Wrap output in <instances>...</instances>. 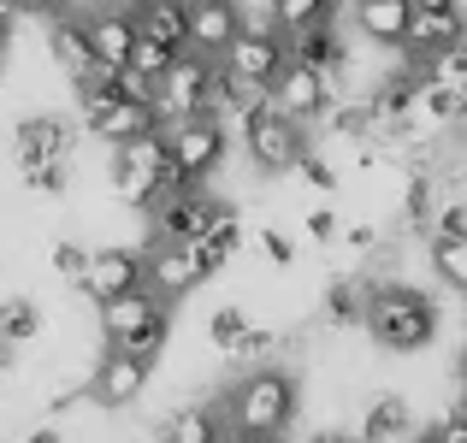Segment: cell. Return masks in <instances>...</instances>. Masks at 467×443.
Masks as SVG:
<instances>
[{"instance_id": "6da1fadb", "label": "cell", "mask_w": 467, "mask_h": 443, "mask_svg": "<svg viewBox=\"0 0 467 443\" xmlns=\"http://www.w3.org/2000/svg\"><path fill=\"white\" fill-rule=\"evenodd\" d=\"M296 420V378L285 366H254L225 390V432L231 438H278Z\"/></svg>"}, {"instance_id": "7a4b0ae2", "label": "cell", "mask_w": 467, "mask_h": 443, "mask_svg": "<svg viewBox=\"0 0 467 443\" xmlns=\"http://www.w3.org/2000/svg\"><path fill=\"white\" fill-rule=\"evenodd\" d=\"M367 331H373L379 349H397V355L426 349L438 337V307H432V295H420L409 284H379V290H367Z\"/></svg>"}, {"instance_id": "3957f363", "label": "cell", "mask_w": 467, "mask_h": 443, "mask_svg": "<svg viewBox=\"0 0 467 443\" xmlns=\"http://www.w3.org/2000/svg\"><path fill=\"white\" fill-rule=\"evenodd\" d=\"M101 331H107V349H125V355L154 366V355L166 349L171 319H166V302L154 290H130L119 302H101Z\"/></svg>"}, {"instance_id": "277c9868", "label": "cell", "mask_w": 467, "mask_h": 443, "mask_svg": "<svg viewBox=\"0 0 467 443\" xmlns=\"http://www.w3.org/2000/svg\"><path fill=\"white\" fill-rule=\"evenodd\" d=\"M166 154H171V178H166V195L171 190H202V178L225 160V125L213 113L202 118H178L166 125Z\"/></svg>"}, {"instance_id": "5b68a950", "label": "cell", "mask_w": 467, "mask_h": 443, "mask_svg": "<svg viewBox=\"0 0 467 443\" xmlns=\"http://www.w3.org/2000/svg\"><path fill=\"white\" fill-rule=\"evenodd\" d=\"M219 89H225L219 59L178 54V66L166 71V83H160V118H166V125H178V118H202V113L219 118Z\"/></svg>"}, {"instance_id": "8992f818", "label": "cell", "mask_w": 467, "mask_h": 443, "mask_svg": "<svg viewBox=\"0 0 467 443\" xmlns=\"http://www.w3.org/2000/svg\"><path fill=\"white\" fill-rule=\"evenodd\" d=\"M285 66H290V42H285L278 24H249V30L231 42V54L219 59V71H225L231 83L261 89V95H273V83L285 77Z\"/></svg>"}, {"instance_id": "52a82bcc", "label": "cell", "mask_w": 467, "mask_h": 443, "mask_svg": "<svg viewBox=\"0 0 467 443\" xmlns=\"http://www.w3.org/2000/svg\"><path fill=\"white\" fill-rule=\"evenodd\" d=\"M166 178H171L166 130H154V137H142V142L113 148V190H119V201H130V207H154L160 195H166Z\"/></svg>"}, {"instance_id": "ba28073f", "label": "cell", "mask_w": 467, "mask_h": 443, "mask_svg": "<svg viewBox=\"0 0 467 443\" xmlns=\"http://www.w3.org/2000/svg\"><path fill=\"white\" fill-rule=\"evenodd\" d=\"M456 42H467V18H462V0H414V18H409V54L414 71H426V59L450 54Z\"/></svg>"}, {"instance_id": "9c48e42d", "label": "cell", "mask_w": 467, "mask_h": 443, "mask_svg": "<svg viewBox=\"0 0 467 443\" xmlns=\"http://www.w3.org/2000/svg\"><path fill=\"white\" fill-rule=\"evenodd\" d=\"M149 213H154V237L160 242H202L225 207H219L207 190H171V195H160Z\"/></svg>"}, {"instance_id": "30bf717a", "label": "cell", "mask_w": 467, "mask_h": 443, "mask_svg": "<svg viewBox=\"0 0 467 443\" xmlns=\"http://www.w3.org/2000/svg\"><path fill=\"white\" fill-rule=\"evenodd\" d=\"M243 142H249V160L261 171H296L302 166V125H290L285 113H273V107H261V113L249 118V130H243Z\"/></svg>"}, {"instance_id": "8fae6325", "label": "cell", "mask_w": 467, "mask_h": 443, "mask_svg": "<svg viewBox=\"0 0 467 443\" xmlns=\"http://www.w3.org/2000/svg\"><path fill=\"white\" fill-rule=\"evenodd\" d=\"M331 95H337V77H326V71L290 59L285 77L273 83V113H285L290 125H308V118H319L331 107Z\"/></svg>"}, {"instance_id": "7c38bea8", "label": "cell", "mask_w": 467, "mask_h": 443, "mask_svg": "<svg viewBox=\"0 0 467 443\" xmlns=\"http://www.w3.org/2000/svg\"><path fill=\"white\" fill-rule=\"evenodd\" d=\"M78 290L89 295V302H119V295H130V290H149V254L95 249V261H89V273H83Z\"/></svg>"}, {"instance_id": "4fadbf2b", "label": "cell", "mask_w": 467, "mask_h": 443, "mask_svg": "<svg viewBox=\"0 0 467 443\" xmlns=\"http://www.w3.org/2000/svg\"><path fill=\"white\" fill-rule=\"evenodd\" d=\"M202 278H207V261H202L195 242H154V249H149V290L160 295V302L190 295Z\"/></svg>"}, {"instance_id": "5bb4252c", "label": "cell", "mask_w": 467, "mask_h": 443, "mask_svg": "<svg viewBox=\"0 0 467 443\" xmlns=\"http://www.w3.org/2000/svg\"><path fill=\"white\" fill-rule=\"evenodd\" d=\"M149 373H154L149 361H137V355H125V349H107L89 373L95 402H101V408H130V402L149 390Z\"/></svg>"}, {"instance_id": "9a60e30c", "label": "cell", "mask_w": 467, "mask_h": 443, "mask_svg": "<svg viewBox=\"0 0 467 443\" xmlns=\"http://www.w3.org/2000/svg\"><path fill=\"white\" fill-rule=\"evenodd\" d=\"M89 18V42H95V59L107 71H125L130 54H137V12L130 6H101V12H83Z\"/></svg>"}, {"instance_id": "2e32d148", "label": "cell", "mask_w": 467, "mask_h": 443, "mask_svg": "<svg viewBox=\"0 0 467 443\" xmlns=\"http://www.w3.org/2000/svg\"><path fill=\"white\" fill-rule=\"evenodd\" d=\"M89 130H95L101 142L125 148V142H142V137H154V130H166V118H160V107H142V101L113 95L101 113H89Z\"/></svg>"}, {"instance_id": "e0dca14e", "label": "cell", "mask_w": 467, "mask_h": 443, "mask_svg": "<svg viewBox=\"0 0 467 443\" xmlns=\"http://www.w3.org/2000/svg\"><path fill=\"white\" fill-rule=\"evenodd\" d=\"M243 30H249V18H243L237 0H225V6H195V12H190V54L225 59L231 42H237Z\"/></svg>"}, {"instance_id": "ac0fdd59", "label": "cell", "mask_w": 467, "mask_h": 443, "mask_svg": "<svg viewBox=\"0 0 467 443\" xmlns=\"http://www.w3.org/2000/svg\"><path fill=\"white\" fill-rule=\"evenodd\" d=\"M47 54L59 59V66L71 71V83L89 77L101 59H95V42H89V18L83 12H59V18H47Z\"/></svg>"}, {"instance_id": "d6986e66", "label": "cell", "mask_w": 467, "mask_h": 443, "mask_svg": "<svg viewBox=\"0 0 467 443\" xmlns=\"http://www.w3.org/2000/svg\"><path fill=\"white\" fill-rule=\"evenodd\" d=\"M12 148H18V166H66V154H71V125H66V118H54V113L24 118L18 137H12Z\"/></svg>"}, {"instance_id": "ffe728a7", "label": "cell", "mask_w": 467, "mask_h": 443, "mask_svg": "<svg viewBox=\"0 0 467 443\" xmlns=\"http://www.w3.org/2000/svg\"><path fill=\"white\" fill-rule=\"evenodd\" d=\"M409 18H414V0H355V30L379 47L409 42Z\"/></svg>"}, {"instance_id": "44dd1931", "label": "cell", "mask_w": 467, "mask_h": 443, "mask_svg": "<svg viewBox=\"0 0 467 443\" xmlns=\"http://www.w3.org/2000/svg\"><path fill=\"white\" fill-rule=\"evenodd\" d=\"M285 42H290V59H296V66H314V71H326V77H337V71H343V36H337V24L296 30V36H285Z\"/></svg>"}, {"instance_id": "7402d4cb", "label": "cell", "mask_w": 467, "mask_h": 443, "mask_svg": "<svg viewBox=\"0 0 467 443\" xmlns=\"http://www.w3.org/2000/svg\"><path fill=\"white\" fill-rule=\"evenodd\" d=\"M137 30L166 42L171 54H190V6L183 0H160V6H142L137 12Z\"/></svg>"}, {"instance_id": "603a6c76", "label": "cell", "mask_w": 467, "mask_h": 443, "mask_svg": "<svg viewBox=\"0 0 467 443\" xmlns=\"http://www.w3.org/2000/svg\"><path fill=\"white\" fill-rule=\"evenodd\" d=\"M225 414L213 408H178L166 426H160V443H225Z\"/></svg>"}, {"instance_id": "cb8c5ba5", "label": "cell", "mask_w": 467, "mask_h": 443, "mask_svg": "<svg viewBox=\"0 0 467 443\" xmlns=\"http://www.w3.org/2000/svg\"><path fill=\"white\" fill-rule=\"evenodd\" d=\"M390 438H409V402H402V397L367 402V414H361V443H390Z\"/></svg>"}, {"instance_id": "d4e9b609", "label": "cell", "mask_w": 467, "mask_h": 443, "mask_svg": "<svg viewBox=\"0 0 467 443\" xmlns=\"http://www.w3.org/2000/svg\"><path fill=\"white\" fill-rule=\"evenodd\" d=\"M273 24L285 36L319 30V24H337V0H273Z\"/></svg>"}, {"instance_id": "484cf974", "label": "cell", "mask_w": 467, "mask_h": 443, "mask_svg": "<svg viewBox=\"0 0 467 443\" xmlns=\"http://www.w3.org/2000/svg\"><path fill=\"white\" fill-rule=\"evenodd\" d=\"M195 249H202V261H207V273H219V266H225V261H231V254H237V249H243V219H237V213H231V207H225V213H219V219H213V231H207V237H202V242H195Z\"/></svg>"}, {"instance_id": "4316f807", "label": "cell", "mask_w": 467, "mask_h": 443, "mask_svg": "<svg viewBox=\"0 0 467 443\" xmlns=\"http://www.w3.org/2000/svg\"><path fill=\"white\" fill-rule=\"evenodd\" d=\"M432 273L467 295V237H432Z\"/></svg>"}, {"instance_id": "83f0119b", "label": "cell", "mask_w": 467, "mask_h": 443, "mask_svg": "<svg viewBox=\"0 0 467 443\" xmlns=\"http://www.w3.org/2000/svg\"><path fill=\"white\" fill-rule=\"evenodd\" d=\"M326 319H331V325H355V319L367 325V290L349 284V278H343V284H331L326 290Z\"/></svg>"}, {"instance_id": "f1b7e54d", "label": "cell", "mask_w": 467, "mask_h": 443, "mask_svg": "<svg viewBox=\"0 0 467 443\" xmlns=\"http://www.w3.org/2000/svg\"><path fill=\"white\" fill-rule=\"evenodd\" d=\"M36 331H42V314H36V302H24V295L0 302V337H6V343H30Z\"/></svg>"}, {"instance_id": "f546056e", "label": "cell", "mask_w": 467, "mask_h": 443, "mask_svg": "<svg viewBox=\"0 0 467 443\" xmlns=\"http://www.w3.org/2000/svg\"><path fill=\"white\" fill-rule=\"evenodd\" d=\"M178 66V54H171L166 42H154V36H137V54H130V71H142L149 83H166V71Z\"/></svg>"}, {"instance_id": "4dcf8cb0", "label": "cell", "mask_w": 467, "mask_h": 443, "mask_svg": "<svg viewBox=\"0 0 467 443\" xmlns=\"http://www.w3.org/2000/svg\"><path fill=\"white\" fill-rule=\"evenodd\" d=\"M426 77L444 83V89H456V95H467V42H456L450 54H438V59H426Z\"/></svg>"}, {"instance_id": "1f68e13d", "label": "cell", "mask_w": 467, "mask_h": 443, "mask_svg": "<svg viewBox=\"0 0 467 443\" xmlns=\"http://www.w3.org/2000/svg\"><path fill=\"white\" fill-rule=\"evenodd\" d=\"M432 213H438L432 178H426V171H414V178H409V195H402V219H409V225H426Z\"/></svg>"}, {"instance_id": "d6a6232c", "label": "cell", "mask_w": 467, "mask_h": 443, "mask_svg": "<svg viewBox=\"0 0 467 443\" xmlns=\"http://www.w3.org/2000/svg\"><path fill=\"white\" fill-rule=\"evenodd\" d=\"M249 314H243V307H219V314H213V325H207V337H213L219 343V349H237V343L243 337H249Z\"/></svg>"}, {"instance_id": "836d02e7", "label": "cell", "mask_w": 467, "mask_h": 443, "mask_svg": "<svg viewBox=\"0 0 467 443\" xmlns=\"http://www.w3.org/2000/svg\"><path fill=\"white\" fill-rule=\"evenodd\" d=\"M89 261H95V254H83L78 242H59V249H54V273H59V278H71V284H83Z\"/></svg>"}, {"instance_id": "e575fe53", "label": "cell", "mask_w": 467, "mask_h": 443, "mask_svg": "<svg viewBox=\"0 0 467 443\" xmlns=\"http://www.w3.org/2000/svg\"><path fill=\"white\" fill-rule=\"evenodd\" d=\"M432 237H467V201H444L432 213Z\"/></svg>"}, {"instance_id": "d590c367", "label": "cell", "mask_w": 467, "mask_h": 443, "mask_svg": "<svg viewBox=\"0 0 467 443\" xmlns=\"http://www.w3.org/2000/svg\"><path fill=\"white\" fill-rule=\"evenodd\" d=\"M24 183H30L36 195H59L66 190V166H24Z\"/></svg>"}, {"instance_id": "8d00e7d4", "label": "cell", "mask_w": 467, "mask_h": 443, "mask_svg": "<svg viewBox=\"0 0 467 443\" xmlns=\"http://www.w3.org/2000/svg\"><path fill=\"white\" fill-rule=\"evenodd\" d=\"M261 249H266V261H273V266H290V261H296V242H290L285 231H261Z\"/></svg>"}, {"instance_id": "74e56055", "label": "cell", "mask_w": 467, "mask_h": 443, "mask_svg": "<svg viewBox=\"0 0 467 443\" xmlns=\"http://www.w3.org/2000/svg\"><path fill=\"white\" fill-rule=\"evenodd\" d=\"M296 171H302V178L314 183V190H337V171H331V166H326L319 154H302V166H296Z\"/></svg>"}, {"instance_id": "f35d334b", "label": "cell", "mask_w": 467, "mask_h": 443, "mask_svg": "<svg viewBox=\"0 0 467 443\" xmlns=\"http://www.w3.org/2000/svg\"><path fill=\"white\" fill-rule=\"evenodd\" d=\"M308 237L314 242H331V237H337V213H331V207H314V213H308Z\"/></svg>"}, {"instance_id": "ab89813d", "label": "cell", "mask_w": 467, "mask_h": 443, "mask_svg": "<svg viewBox=\"0 0 467 443\" xmlns=\"http://www.w3.org/2000/svg\"><path fill=\"white\" fill-rule=\"evenodd\" d=\"M273 349H278L273 331H249V337L237 343V355H249V361H261V355H273Z\"/></svg>"}, {"instance_id": "60d3db41", "label": "cell", "mask_w": 467, "mask_h": 443, "mask_svg": "<svg viewBox=\"0 0 467 443\" xmlns=\"http://www.w3.org/2000/svg\"><path fill=\"white\" fill-rule=\"evenodd\" d=\"M12 12H42V18H59V12H71V0H6Z\"/></svg>"}, {"instance_id": "b9f144b4", "label": "cell", "mask_w": 467, "mask_h": 443, "mask_svg": "<svg viewBox=\"0 0 467 443\" xmlns=\"http://www.w3.org/2000/svg\"><path fill=\"white\" fill-rule=\"evenodd\" d=\"M432 432H438V443H467V408H462V414H450V420H444V426H432Z\"/></svg>"}, {"instance_id": "7bdbcfd3", "label": "cell", "mask_w": 467, "mask_h": 443, "mask_svg": "<svg viewBox=\"0 0 467 443\" xmlns=\"http://www.w3.org/2000/svg\"><path fill=\"white\" fill-rule=\"evenodd\" d=\"M456 390H462V408H467V349H462V361H456Z\"/></svg>"}, {"instance_id": "ee69618b", "label": "cell", "mask_w": 467, "mask_h": 443, "mask_svg": "<svg viewBox=\"0 0 467 443\" xmlns=\"http://www.w3.org/2000/svg\"><path fill=\"white\" fill-rule=\"evenodd\" d=\"M6 30H12V6L0 0V47H6Z\"/></svg>"}, {"instance_id": "f6af8a7d", "label": "cell", "mask_w": 467, "mask_h": 443, "mask_svg": "<svg viewBox=\"0 0 467 443\" xmlns=\"http://www.w3.org/2000/svg\"><path fill=\"white\" fill-rule=\"evenodd\" d=\"M24 443H59V432H47V426H42V432H30Z\"/></svg>"}, {"instance_id": "bcb514c9", "label": "cell", "mask_w": 467, "mask_h": 443, "mask_svg": "<svg viewBox=\"0 0 467 443\" xmlns=\"http://www.w3.org/2000/svg\"><path fill=\"white\" fill-rule=\"evenodd\" d=\"M314 443H361V438H337V432H319Z\"/></svg>"}, {"instance_id": "7dc6e473", "label": "cell", "mask_w": 467, "mask_h": 443, "mask_svg": "<svg viewBox=\"0 0 467 443\" xmlns=\"http://www.w3.org/2000/svg\"><path fill=\"white\" fill-rule=\"evenodd\" d=\"M119 6H130V12H142V6H160V0H119Z\"/></svg>"}, {"instance_id": "c3c4849f", "label": "cell", "mask_w": 467, "mask_h": 443, "mask_svg": "<svg viewBox=\"0 0 467 443\" xmlns=\"http://www.w3.org/2000/svg\"><path fill=\"white\" fill-rule=\"evenodd\" d=\"M183 6H190V12H195V6H225V0H183Z\"/></svg>"}, {"instance_id": "681fc988", "label": "cell", "mask_w": 467, "mask_h": 443, "mask_svg": "<svg viewBox=\"0 0 467 443\" xmlns=\"http://www.w3.org/2000/svg\"><path fill=\"white\" fill-rule=\"evenodd\" d=\"M225 443H278V438H225Z\"/></svg>"}, {"instance_id": "f907efd6", "label": "cell", "mask_w": 467, "mask_h": 443, "mask_svg": "<svg viewBox=\"0 0 467 443\" xmlns=\"http://www.w3.org/2000/svg\"><path fill=\"white\" fill-rule=\"evenodd\" d=\"M409 443H438V432H420V438H409Z\"/></svg>"}, {"instance_id": "816d5d0a", "label": "cell", "mask_w": 467, "mask_h": 443, "mask_svg": "<svg viewBox=\"0 0 467 443\" xmlns=\"http://www.w3.org/2000/svg\"><path fill=\"white\" fill-rule=\"evenodd\" d=\"M6 349H12V343H6V337H0V366H6Z\"/></svg>"}, {"instance_id": "f5cc1de1", "label": "cell", "mask_w": 467, "mask_h": 443, "mask_svg": "<svg viewBox=\"0 0 467 443\" xmlns=\"http://www.w3.org/2000/svg\"><path fill=\"white\" fill-rule=\"evenodd\" d=\"M462 171H467V142H462Z\"/></svg>"}]
</instances>
